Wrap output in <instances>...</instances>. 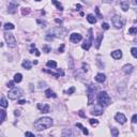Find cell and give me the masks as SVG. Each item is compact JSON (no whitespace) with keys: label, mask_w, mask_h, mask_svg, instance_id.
<instances>
[{"label":"cell","mask_w":137,"mask_h":137,"mask_svg":"<svg viewBox=\"0 0 137 137\" xmlns=\"http://www.w3.org/2000/svg\"><path fill=\"white\" fill-rule=\"evenodd\" d=\"M52 125V119L49 117L40 118L34 122V127L36 131H44L46 129H49Z\"/></svg>","instance_id":"1"},{"label":"cell","mask_w":137,"mask_h":137,"mask_svg":"<svg viewBox=\"0 0 137 137\" xmlns=\"http://www.w3.org/2000/svg\"><path fill=\"white\" fill-rule=\"evenodd\" d=\"M97 102L100 103V105H102L103 107H106L110 104V97L107 94L106 91H102L97 94Z\"/></svg>","instance_id":"2"},{"label":"cell","mask_w":137,"mask_h":137,"mask_svg":"<svg viewBox=\"0 0 137 137\" xmlns=\"http://www.w3.org/2000/svg\"><path fill=\"white\" fill-rule=\"evenodd\" d=\"M65 29H63L62 27H58V28H55L52 31H49L48 33H47V35H51L52 36H57V38H63L65 34Z\"/></svg>","instance_id":"3"},{"label":"cell","mask_w":137,"mask_h":137,"mask_svg":"<svg viewBox=\"0 0 137 137\" xmlns=\"http://www.w3.org/2000/svg\"><path fill=\"white\" fill-rule=\"evenodd\" d=\"M4 39H6V43H8V46L10 47H16L17 43H16V40H15L14 35L10 32H6L4 33Z\"/></svg>","instance_id":"4"},{"label":"cell","mask_w":137,"mask_h":137,"mask_svg":"<svg viewBox=\"0 0 137 137\" xmlns=\"http://www.w3.org/2000/svg\"><path fill=\"white\" fill-rule=\"evenodd\" d=\"M95 91H97V87H94L93 85H89L88 86V104L89 105L93 104Z\"/></svg>","instance_id":"5"},{"label":"cell","mask_w":137,"mask_h":137,"mask_svg":"<svg viewBox=\"0 0 137 137\" xmlns=\"http://www.w3.org/2000/svg\"><path fill=\"white\" fill-rule=\"evenodd\" d=\"M9 99L11 100H17L18 97H22V90L18 88H12L8 93Z\"/></svg>","instance_id":"6"},{"label":"cell","mask_w":137,"mask_h":137,"mask_svg":"<svg viewBox=\"0 0 137 137\" xmlns=\"http://www.w3.org/2000/svg\"><path fill=\"white\" fill-rule=\"evenodd\" d=\"M92 41H93L92 29H89V39H88V40H86L85 42L83 43V45H81L83 49H85V51H89L90 47H91V45H92Z\"/></svg>","instance_id":"7"},{"label":"cell","mask_w":137,"mask_h":137,"mask_svg":"<svg viewBox=\"0 0 137 137\" xmlns=\"http://www.w3.org/2000/svg\"><path fill=\"white\" fill-rule=\"evenodd\" d=\"M111 22H113V25L117 29H121L123 27V24H124L122 17L119 16V15H115V16L113 17V19H111Z\"/></svg>","instance_id":"8"},{"label":"cell","mask_w":137,"mask_h":137,"mask_svg":"<svg viewBox=\"0 0 137 137\" xmlns=\"http://www.w3.org/2000/svg\"><path fill=\"white\" fill-rule=\"evenodd\" d=\"M17 8H18V3L16 1H14V0H12L8 6V12L10 14H15L17 12Z\"/></svg>","instance_id":"9"},{"label":"cell","mask_w":137,"mask_h":137,"mask_svg":"<svg viewBox=\"0 0 137 137\" xmlns=\"http://www.w3.org/2000/svg\"><path fill=\"white\" fill-rule=\"evenodd\" d=\"M81 40H83V36H81L80 33L74 32V33H72L70 35V41L72 43H78V42H80Z\"/></svg>","instance_id":"10"},{"label":"cell","mask_w":137,"mask_h":137,"mask_svg":"<svg viewBox=\"0 0 137 137\" xmlns=\"http://www.w3.org/2000/svg\"><path fill=\"white\" fill-rule=\"evenodd\" d=\"M115 120L117 121L118 123H120V124H124V123L126 122V117H125L122 113H118V114H116V116H115Z\"/></svg>","instance_id":"11"},{"label":"cell","mask_w":137,"mask_h":137,"mask_svg":"<svg viewBox=\"0 0 137 137\" xmlns=\"http://www.w3.org/2000/svg\"><path fill=\"white\" fill-rule=\"evenodd\" d=\"M91 114L94 116H100L103 114V106L102 105H95L94 108H93V110L91 111Z\"/></svg>","instance_id":"12"},{"label":"cell","mask_w":137,"mask_h":137,"mask_svg":"<svg viewBox=\"0 0 137 137\" xmlns=\"http://www.w3.org/2000/svg\"><path fill=\"white\" fill-rule=\"evenodd\" d=\"M38 108L41 110V113H44V114H47L49 113V105L48 104H45V103H40L38 104Z\"/></svg>","instance_id":"13"},{"label":"cell","mask_w":137,"mask_h":137,"mask_svg":"<svg viewBox=\"0 0 137 137\" xmlns=\"http://www.w3.org/2000/svg\"><path fill=\"white\" fill-rule=\"evenodd\" d=\"M95 80L100 84H103L106 80V76H105V74H103V73H99V74H97V76H95Z\"/></svg>","instance_id":"14"},{"label":"cell","mask_w":137,"mask_h":137,"mask_svg":"<svg viewBox=\"0 0 137 137\" xmlns=\"http://www.w3.org/2000/svg\"><path fill=\"white\" fill-rule=\"evenodd\" d=\"M111 57H113L114 59H116V60H118V59H120L121 57H122V51H121L120 49L114 51L113 52H111Z\"/></svg>","instance_id":"15"},{"label":"cell","mask_w":137,"mask_h":137,"mask_svg":"<svg viewBox=\"0 0 137 137\" xmlns=\"http://www.w3.org/2000/svg\"><path fill=\"white\" fill-rule=\"evenodd\" d=\"M122 71L125 73V74H131L133 72V65L132 64H125L124 67L122 68Z\"/></svg>","instance_id":"16"},{"label":"cell","mask_w":137,"mask_h":137,"mask_svg":"<svg viewBox=\"0 0 137 137\" xmlns=\"http://www.w3.org/2000/svg\"><path fill=\"white\" fill-rule=\"evenodd\" d=\"M87 20H88L90 24H95L97 23V18H95V16L93 14H88L87 15Z\"/></svg>","instance_id":"17"},{"label":"cell","mask_w":137,"mask_h":137,"mask_svg":"<svg viewBox=\"0 0 137 137\" xmlns=\"http://www.w3.org/2000/svg\"><path fill=\"white\" fill-rule=\"evenodd\" d=\"M121 9H122L124 12H126L127 10H129V6H130V4H129V1H122L121 2Z\"/></svg>","instance_id":"18"},{"label":"cell","mask_w":137,"mask_h":137,"mask_svg":"<svg viewBox=\"0 0 137 137\" xmlns=\"http://www.w3.org/2000/svg\"><path fill=\"white\" fill-rule=\"evenodd\" d=\"M45 97H57V95H56V93H54L51 90V89H47L46 91H45Z\"/></svg>","instance_id":"19"},{"label":"cell","mask_w":137,"mask_h":137,"mask_svg":"<svg viewBox=\"0 0 137 137\" xmlns=\"http://www.w3.org/2000/svg\"><path fill=\"white\" fill-rule=\"evenodd\" d=\"M22 67L24 68H26V70H30V68H31V63H30V61H29V60H25L24 62L22 63Z\"/></svg>","instance_id":"20"},{"label":"cell","mask_w":137,"mask_h":137,"mask_svg":"<svg viewBox=\"0 0 137 137\" xmlns=\"http://www.w3.org/2000/svg\"><path fill=\"white\" fill-rule=\"evenodd\" d=\"M22 79H23V75L20 74V73H16V74L14 75V81L15 83H20L22 81Z\"/></svg>","instance_id":"21"},{"label":"cell","mask_w":137,"mask_h":137,"mask_svg":"<svg viewBox=\"0 0 137 137\" xmlns=\"http://www.w3.org/2000/svg\"><path fill=\"white\" fill-rule=\"evenodd\" d=\"M46 65H47L48 68H57V62H56V61H54V60H51V61H48V62L46 63Z\"/></svg>","instance_id":"22"},{"label":"cell","mask_w":137,"mask_h":137,"mask_svg":"<svg viewBox=\"0 0 137 137\" xmlns=\"http://www.w3.org/2000/svg\"><path fill=\"white\" fill-rule=\"evenodd\" d=\"M4 29L6 30H12V29L15 28V26L13 24H11V23H6V24H4Z\"/></svg>","instance_id":"23"},{"label":"cell","mask_w":137,"mask_h":137,"mask_svg":"<svg viewBox=\"0 0 137 137\" xmlns=\"http://www.w3.org/2000/svg\"><path fill=\"white\" fill-rule=\"evenodd\" d=\"M51 2H52V3H54V4H55V6H57V9H58V10H59V11H62V10H63L62 6H61V4H60V3H59V2H58V1H57V0H51Z\"/></svg>","instance_id":"24"},{"label":"cell","mask_w":137,"mask_h":137,"mask_svg":"<svg viewBox=\"0 0 137 137\" xmlns=\"http://www.w3.org/2000/svg\"><path fill=\"white\" fill-rule=\"evenodd\" d=\"M76 126L80 127V129H81V131H83V133H84V134H85V135H88V134H89L88 130H87V129H86V127H84V126H83V125H81V124H80V123H77V124H76Z\"/></svg>","instance_id":"25"},{"label":"cell","mask_w":137,"mask_h":137,"mask_svg":"<svg viewBox=\"0 0 137 137\" xmlns=\"http://www.w3.org/2000/svg\"><path fill=\"white\" fill-rule=\"evenodd\" d=\"M0 114H1V119H0V123H3V121L6 120V111H4L3 109H1V110H0Z\"/></svg>","instance_id":"26"},{"label":"cell","mask_w":137,"mask_h":137,"mask_svg":"<svg viewBox=\"0 0 137 137\" xmlns=\"http://www.w3.org/2000/svg\"><path fill=\"white\" fill-rule=\"evenodd\" d=\"M111 135L117 137L118 135H119V131H118V129H116V127H113L111 129Z\"/></svg>","instance_id":"27"},{"label":"cell","mask_w":137,"mask_h":137,"mask_svg":"<svg viewBox=\"0 0 137 137\" xmlns=\"http://www.w3.org/2000/svg\"><path fill=\"white\" fill-rule=\"evenodd\" d=\"M129 33L130 34H137V27H131L129 29Z\"/></svg>","instance_id":"28"},{"label":"cell","mask_w":137,"mask_h":137,"mask_svg":"<svg viewBox=\"0 0 137 137\" xmlns=\"http://www.w3.org/2000/svg\"><path fill=\"white\" fill-rule=\"evenodd\" d=\"M30 13V9L29 8H23L22 9V14L23 15H28Z\"/></svg>","instance_id":"29"},{"label":"cell","mask_w":137,"mask_h":137,"mask_svg":"<svg viewBox=\"0 0 137 137\" xmlns=\"http://www.w3.org/2000/svg\"><path fill=\"white\" fill-rule=\"evenodd\" d=\"M0 105H1L3 108H6V107H8V102H6V100L4 99V97H2L1 99V102H0Z\"/></svg>","instance_id":"30"},{"label":"cell","mask_w":137,"mask_h":137,"mask_svg":"<svg viewBox=\"0 0 137 137\" xmlns=\"http://www.w3.org/2000/svg\"><path fill=\"white\" fill-rule=\"evenodd\" d=\"M102 39H103V34H99V36H97V48H99V47H100V44H101Z\"/></svg>","instance_id":"31"},{"label":"cell","mask_w":137,"mask_h":137,"mask_svg":"<svg viewBox=\"0 0 137 137\" xmlns=\"http://www.w3.org/2000/svg\"><path fill=\"white\" fill-rule=\"evenodd\" d=\"M89 121H90V124L92 125V126H97V125L99 124V121H97V119H90Z\"/></svg>","instance_id":"32"},{"label":"cell","mask_w":137,"mask_h":137,"mask_svg":"<svg viewBox=\"0 0 137 137\" xmlns=\"http://www.w3.org/2000/svg\"><path fill=\"white\" fill-rule=\"evenodd\" d=\"M131 54L133 55V57L137 58V48H136V47H133V48H131Z\"/></svg>","instance_id":"33"},{"label":"cell","mask_w":137,"mask_h":137,"mask_svg":"<svg viewBox=\"0 0 137 137\" xmlns=\"http://www.w3.org/2000/svg\"><path fill=\"white\" fill-rule=\"evenodd\" d=\"M43 51H45L46 54H48V52L51 51V47L47 46V45H44V46H43Z\"/></svg>","instance_id":"34"},{"label":"cell","mask_w":137,"mask_h":137,"mask_svg":"<svg viewBox=\"0 0 137 137\" xmlns=\"http://www.w3.org/2000/svg\"><path fill=\"white\" fill-rule=\"evenodd\" d=\"M30 52H31V54H35L36 56H40V55H41V52L39 51H38V49H36V48H34V49H31V51H30Z\"/></svg>","instance_id":"35"},{"label":"cell","mask_w":137,"mask_h":137,"mask_svg":"<svg viewBox=\"0 0 137 137\" xmlns=\"http://www.w3.org/2000/svg\"><path fill=\"white\" fill-rule=\"evenodd\" d=\"M102 28L104 29V30H108V29H109V25L107 24V23H104V24H102Z\"/></svg>","instance_id":"36"},{"label":"cell","mask_w":137,"mask_h":137,"mask_svg":"<svg viewBox=\"0 0 137 137\" xmlns=\"http://www.w3.org/2000/svg\"><path fill=\"white\" fill-rule=\"evenodd\" d=\"M95 12H97V16H99L100 18H102V15H101V13H100V9H99V6H97V8H95Z\"/></svg>","instance_id":"37"},{"label":"cell","mask_w":137,"mask_h":137,"mask_svg":"<svg viewBox=\"0 0 137 137\" xmlns=\"http://www.w3.org/2000/svg\"><path fill=\"white\" fill-rule=\"evenodd\" d=\"M132 122H133V123H137V114L132 117Z\"/></svg>","instance_id":"38"},{"label":"cell","mask_w":137,"mask_h":137,"mask_svg":"<svg viewBox=\"0 0 137 137\" xmlns=\"http://www.w3.org/2000/svg\"><path fill=\"white\" fill-rule=\"evenodd\" d=\"M74 91H75V88H74V87H72V88H70V89L68 90V94H72Z\"/></svg>","instance_id":"39"},{"label":"cell","mask_w":137,"mask_h":137,"mask_svg":"<svg viewBox=\"0 0 137 137\" xmlns=\"http://www.w3.org/2000/svg\"><path fill=\"white\" fill-rule=\"evenodd\" d=\"M45 86H46V83H42V81H41V83L39 84V89H42V88H44Z\"/></svg>","instance_id":"40"},{"label":"cell","mask_w":137,"mask_h":137,"mask_svg":"<svg viewBox=\"0 0 137 137\" xmlns=\"http://www.w3.org/2000/svg\"><path fill=\"white\" fill-rule=\"evenodd\" d=\"M14 83H15V81H14ZM14 83H13V81H10V83L8 84V87H9V88H11V89L14 88Z\"/></svg>","instance_id":"41"},{"label":"cell","mask_w":137,"mask_h":137,"mask_svg":"<svg viewBox=\"0 0 137 137\" xmlns=\"http://www.w3.org/2000/svg\"><path fill=\"white\" fill-rule=\"evenodd\" d=\"M58 51H59V52H63V51H64V45H61V46L60 47H59V49H58Z\"/></svg>","instance_id":"42"},{"label":"cell","mask_w":137,"mask_h":137,"mask_svg":"<svg viewBox=\"0 0 137 137\" xmlns=\"http://www.w3.org/2000/svg\"><path fill=\"white\" fill-rule=\"evenodd\" d=\"M25 135H26V136H33L34 137V134L31 133V132H26V133H25Z\"/></svg>","instance_id":"43"},{"label":"cell","mask_w":137,"mask_h":137,"mask_svg":"<svg viewBox=\"0 0 137 137\" xmlns=\"http://www.w3.org/2000/svg\"><path fill=\"white\" fill-rule=\"evenodd\" d=\"M103 1H104L105 3H113L114 0H103Z\"/></svg>","instance_id":"44"},{"label":"cell","mask_w":137,"mask_h":137,"mask_svg":"<svg viewBox=\"0 0 137 137\" xmlns=\"http://www.w3.org/2000/svg\"><path fill=\"white\" fill-rule=\"evenodd\" d=\"M25 103H26V102H25V101H24V100H22V101H19V102H18V104L23 105V104H25Z\"/></svg>","instance_id":"45"},{"label":"cell","mask_w":137,"mask_h":137,"mask_svg":"<svg viewBox=\"0 0 137 137\" xmlns=\"http://www.w3.org/2000/svg\"><path fill=\"white\" fill-rule=\"evenodd\" d=\"M14 114H15V116H18L20 113H19V110H15V113H14Z\"/></svg>","instance_id":"46"},{"label":"cell","mask_w":137,"mask_h":137,"mask_svg":"<svg viewBox=\"0 0 137 137\" xmlns=\"http://www.w3.org/2000/svg\"><path fill=\"white\" fill-rule=\"evenodd\" d=\"M56 23H58V24H61V23H62V20H60V19H56Z\"/></svg>","instance_id":"47"},{"label":"cell","mask_w":137,"mask_h":137,"mask_svg":"<svg viewBox=\"0 0 137 137\" xmlns=\"http://www.w3.org/2000/svg\"><path fill=\"white\" fill-rule=\"evenodd\" d=\"M79 115H80L81 117H85V115H84V113H83V111H80V113H79Z\"/></svg>","instance_id":"48"},{"label":"cell","mask_w":137,"mask_h":137,"mask_svg":"<svg viewBox=\"0 0 137 137\" xmlns=\"http://www.w3.org/2000/svg\"><path fill=\"white\" fill-rule=\"evenodd\" d=\"M134 4H137V0H134Z\"/></svg>","instance_id":"49"},{"label":"cell","mask_w":137,"mask_h":137,"mask_svg":"<svg viewBox=\"0 0 137 137\" xmlns=\"http://www.w3.org/2000/svg\"><path fill=\"white\" fill-rule=\"evenodd\" d=\"M35 1H41V0H35Z\"/></svg>","instance_id":"50"}]
</instances>
